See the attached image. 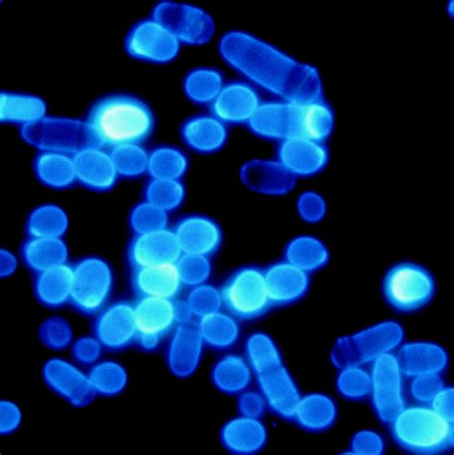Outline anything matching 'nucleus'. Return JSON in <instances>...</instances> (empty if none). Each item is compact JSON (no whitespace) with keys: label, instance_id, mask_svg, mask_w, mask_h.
I'll return each mask as SVG.
<instances>
[{"label":"nucleus","instance_id":"f704fd0d","mask_svg":"<svg viewBox=\"0 0 454 455\" xmlns=\"http://www.w3.org/2000/svg\"><path fill=\"white\" fill-rule=\"evenodd\" d=\"M238 322L229 313L219 311L199 318L197 324L207 347L215 350H227L235 347L240 339Z\"/></svg>","mask_w":454,"mask_h":455},{"label":"nucleus","instance_id":"c756f323","mask_svg":"<svg viewBox=\"0 0 454 455\" xmlns=\"http://www.w3.org/2000/svg\"><path fill=\"white\" fill-rule=\"evenodd\" d=\"M338 418L335 401L322 393L301 397L293 421L310 433H323L332 427Z\"/></svg>","mask_w":454,"mask_h":455},{"label":"nucleus","instance_id":"9b49d317","mask_svg":"<svg viewBox=\"0 0 454 455\" xmlns=\"http://www.w3.org/2000/svg\"><path fill=\"white\" fill-rule=\"evenodd\" d=\"M133 306L138 331L136 343L144 351H155L178 325L174 300L138 298Z\"/></svg>","mask_w":454,"mask_h":455},{"label":"nucleus","instance_id":"c03bdc74","mask_svg":"<svg viewBox=\"0 0 454 455\" xmlns=\"http://www.w3.org/2000/svg\"><path fill=\"white\" fill-rule=\"evenodd\" d=\"M339 395L347 400L360 401L370 395L371 375L363 366L340 368L337 378Z\"/></svg>","mask_w":454,"mask_h":455},{"label":"nucleus","instance_id":"5fc2aeb1","mask_svg":"<svg viewBox=\"0 0 454 455\" xmlns=\"http://www.w3.org/2000/svg\"><path fill=\"white\" fill-rule=\"evenodd\" d=\"M325 212V203L321 196L307 192L300 196L299 212L305 220L315 223L323 219Z\"/></svg>","mask_w":454,"mask_h":455},{"label":"nucleus","instance_id":"9d476101","mask_svg":"<svg viewBox=\"0 0 454 455\" xmlns=\"http://www.w3.org/2000/svg\"><path fill=\"white\" fill-rule=\"evenodd\" d=\"M180 45L176 36L152 17L134 24L124 43L125 51L131 58L157 65L174 60L179 53Z\"/></svg>","mask_w":454,"mask_h":455},{"label":"nucleus","instance_id":"6e6552de","mask_svg":"<svg viewBox=\"0 0 454 455\" xmlns=\"http://www.w3.org/2000/svg\"><path fill=\"white\" fill-rule=\"evenodd\" d=\"M370 398L378 419L385 425L407 407L403 374L397 356L388 353L372 363Z\"/></svg>","mask_w":454,"mask_h":455},{"label":"nucleus","instance_id":"f8f14e48","mask_svg":"<svg viewBox=\"0 0 454 455\" xmlns=\"http://www.w3.org/2000/svg\"><path fill=\"white\" fill-rule=\"evenodd\" d=\"M94 337L109 351H121L136 343L138 331L133 303L122 300L106 307L93 325Z\"/></svg>","mask_w":454,"mask_h":455},{"label":"nucleus","instance_id":"5701e85b","mask_svg":"<svg viewBox=\"0 0 454 455\" xmlns=\"http://www.w3.org/2000/svg\"><path fill=\"white\" fill-rule=\"evenodd\" d=\"M131 287L139 298L175 300L183 284L177 263H168L133 268Z\"/></svg>","mask_w":454,"mask_h":455},{"label":"nucleus","instance_id":"4c0bfd02","mask_svg":"<svg viewBox=\"0 0 454 455\" xmlns=\"http://www.w3.org/2000/svg\"><path fill=\"white\" fill-rule=\"evenodd\" d=\"M244 358L256 376L283 365L277 344L271 336L262 331L249 336L244 343Z\"/></svg>","mask_w":454,"mask_h":455},{"label":"nucleus","instance_id":"bb28decb","mask_svg":"<svg viewBox=\"0 0 454 455\" xmlns=\"http://www.w3.org/2000/svg\"><path fill=\"white\" fill-rule=\"evenodd\" d=\"M184 143L195 153L213 154L226 145L227 125L212 115H199L188 118L180 129Z\"/></svg>","mask_w":454,"mask_h":455},{"label":"nucleus","instance_id":"cd10ccee","mask_svg":"<svg viewBox=\"0 0 454 455\" xmlns=\"http://www.w3.org/2000/svg\"><path fill=\"white\" fill-rule=\"evenodd\" d=\"M34 171L44 186L55 190L68 189L77 182L73 154L43 150L36 156Z\"/></svg>","mask_w":454,"mask_h":455},{"label":"nucleus","instance_id":"2eb2a0df","mask_svg":"<svg viewBox=\"0 0 454 455\" xmlns=\"http://www.w3.org/2000/svg\"><path fill=\"white\" fill-rule=\"evenodd\" d=\"M261 103L252 84L236 81L225 84L210 108L211 115L226 125H248Z\"/></svg>","mask_w":454,"mask_h":455},{"label":"nucleus","instance_id":"37998d69","mask_svg":"<svg viewBox=\"0 0 454 455\" xmlns=\"http://www.w3.org/2000/svg\"><path fill=\"white\" fill-rule=\"evenodd\" d=\"M145 201L165 212L176 211L186 198V188L180 180L152 179L144 191Z\"/></svg>","mask_w":454,"mask_h":455},{"label":"nucleus","instance_id":"c9c22d12","mask_svg":"<svg viewBox=\"0 0 454 455\" xmlns=\"http://www.w3.org/2000/svg\"><path fill=\"white\" fill-rule=\"evenodd\" d=\"M285 260L313 274L323 268L330 260V252L323 242L314 236H299L292 239L285 249Z\"/></svg>","mask_w":454,"mask_h":455},{"label":"nucleus","instance_id":"ddd939ff","mask_svg":"<svg viewBox=\"0 0 454 455\" xmlns=\"http://www.w3.org/2000/svg\"><path fill=\"white\" fill-rule=\"evenodd\" d=\"M43 376L46 385L73 407H87L96 396L89 374H84L77 366L65 360L46 362Z\"/></svg>","mask_w":454,"mask_h":455},{"label":"nucleus","instance_id":"20e7f679","mask_svg":"<svg viewBox=\"0 0 454 455\" xmlns=\"http://www.w3.org/2000/svg\"><path fill=\"white\" fill-rule=\"evenodd\" d=\"M436 291L434 275L426 267L410 261L392 266L382 284L386 302L400 314H413L426 308L434 299Z\"/></svg>","mask_w":454,"mask_h":455},{"label":"nucleus","instance_id":"58836bf2","mask_svg":"<svg viewBox=\"0 0 454 455\" xmlns=\"http://www.w3.org/2000/svg\"><path fill=\"white\" fill-rule=\"evenodd\" d=\"M68 228V214L63 208L52 204L36 207L27 221L28 235L34 238H61Z\"/></svg>","mask_w":454,"mask_h":455},{"label":"nucleus","instance_id":"412c9836","mask_svg":"<svg viewBox=\"0 0 454 455\" xmlns=\"http://www.w3.org/2000/svg\"><path fill=\"white\" fill-rule=\"evenodd\" d=\"M269 301L273 307H285L301 300L311 286L310 275L285 261L264 269Z\"/></svg>","mask_w":454,"mask_h":455},{"label":"nucleus","instance_id":"f3484780","mask_svg":"<svg viewBox=\"0 0 454 455\" xmlns=\"http://www.w3.org/2000/svg\"><path fill=\"white\" fill-rule=\"evenodd\" d=\"M204 342L197 323L179 324L169 341L166 354L168 367L179 378H188L197 371Z\"/></svg>","mask_w":454,"mask_h":455},{"label":"nucleus","instance_id":"09e8293b","mask_svg":"<svg viewBox=\"0 0 454 455\" xmlns=\"http://www.w3.org/2000/svg\"><path fill=\"white\" fill-rule=\"evenodd\" d=\"M39 336L49 349H66L72 341L73 331L65 318L53 316L46 319L40 328Z\"/></svg>","mask_w":454,"mask_h":455},{"label":"nucleus","instance_id":"473e14b6","mask_svg":"<svg viewBox=\"0 0 454 455\" xmlns=\"http://www.w3.org/2000/svg\"><path fill=\"white\" fill-rule=\"evenodd\" d=\"M24 264L36 274L67 264L68 250L61 238H34L24 242L21 247Z\"/></svg>","mask_w":454,"mask_h":455},{"label":"nucleus","instance_id":"2f4dec72","mask_svg":"<svg viewBox=\"0 0 454 455\" xmlns=\"http://www.w3.org/2000/svg\"><path fill=\"white\" fill-rule=\"evenodd\" d=\"M242 177L250 188L274 195L289 192L296 180L277 161L250 163L243 169Z\"/></svg>","mask_w":454,"mask_h":455},{"label":"nucleus","instance_id":"a211bd4d","mask_svg":"<svg viewBox=\"0 0 454 455\" xmlns=\"http://www.w3.org/2000/svg\"><path fill=\"white\" fill-rule=\"evenodd\" d=\"M256 377L267 408L285 420H293L302 396L287 367L283 364Z\"/></svg>","mask_w":454,"mask_h":455},{"label":"nucleus","instance_id":"603ef678","mask_svg":"<svg viewBox=\"0 0 454 455\" xmlns=\"http://www.w3.org/2000/svg\"><path fill=\"white\" fill-rule=\"evenodd\" d=\"M103 346L95 337H83L73 344L72 355L83 365H92L100 359Z\"/></svg>","mask_w":454,"mask_h":455},{"label":"nucleus","instance_id":"bf43d9fd","mask_svg":"<svg viewBox=\"0 0 454 455\" xmlns=\"http://www.w3.org/2000/svg\"><path fill=\"white\" fill-rule=\"evenodd\" d=\"M18 263L16 257L8 251H2V277H7L15 273Z\"/></svg>","mask_w":454,"mask_h":455},{"label":"nucleus","instance_id":"0eeeda50","mask_svg":"<svg viewBox=\"0 0 454 455\" xmlns=\"http://www.w3.org/2000/svg\"><path fill=\"white\" fill-rule=\"evenodd\" d=\"M114 288L112 267L102 258H83L73 266L70 303L85 315L100 314L106 308Z\"/></svg>","mask_w":454,"mask_h":455},{"label":"nucleus","instance_id":"49530a36","mask_svg":"<svg viewBox=\"0 0 454 455\" xmlns=\"http://www.w3.org/2000/svg\"><path fill=\"white\" fill-rule=\"evenodd\" d=\"M183 286L194 288L205 284L212 272L210 257L182 253L177 261Z\"/></svg>","mask_w":454,"mask_h":455},{"label":"nucleus","instance_id":"c85d7f7f","mask_svg":"<svg viewBox=\"0 0 454 455\" xmlns=\"http://www.w3.org/2000/svg\"><path fill=\"white\" fill-rule=\"evenodd\" d=\"M47 107L41 97L12 92L0 93V120L28 127L44 119Z\"/></svg>","mask_w":454,"mask_h":455},{"label":"nucleus","instance_id":"39448f33","mask_svg":"<svg viewBox=\"0 0 454 455\" xmlns=\"http://www.w3.org/2000/svg\"><path fill=\"white\" fill-rule=\"evenodd\" d=\"M403 338L404 331L399 323H380L354 335L340 338L335 343L331 360L339 369L372 363L379 356L398 349Z\"/></svg>","mask_w":454,"mask_h":455},{"label":"nucleus","instance_id":"aec40b11","mask_svg":"<svg viewBox=\"0 0 454 455\" xmlns=\"http://www.w3.org/2000/svg\"><path fill=\"white\" fill-rule=\"evenodd\" d=\"M77 182L95 192L112 190L118 173L109 151L95 146H84L73 154Z\"/></svg>","mask_w":454,"mask_h":455},{"label":"nucleus","instance_id":"dca6fc26","mask_svg":"<svg viewBox=\"0 0 454 455\" xmlns=\"http://www.w3.org/2000/svg\"><path fill=\"white\" fill-rule=\"evenodd\" d=\"M181 254L174 231L168 228L136 235L128 248V260L132 269L177 263Z\"/></svg>","mask_w":454,"mask_h":455},{"label":"nucleus","instance_id":"3c124183","mask_svg":"<svg viewBox=\"0 0 454 455\" xmlns=\"http://www.w3.org/2000/svg\"><path fill=\"white\" fill-rule=\"evenodd\" d=\"M386 450L385 441L372 430H362L351 440V453L360 455H379Z\"/></svg>","mask_w":454,"mask_h":455},{"label":"nucleus","instance_id":"f257e3e1","mask_svg":"<svg viewBox=\"0 0 454 455\" xmlns=\"http://www.w3.org/2000/svg\"><path fill=\"white\" fill-rule=\"evenodd\" d=\"M219 49L227 65L280 100L302 103L323 97L316 68L251 34L230 31Z\"/></svg>","mask_w":454,"mask_h":455},{"label":"nucleus","instance_id":"79ce46f5","mask_svg":"<svg viewBox=\"0 0 454 455\" xmlns=\"http://www.w3.org/2000/svg\"><path fill=\"white\" fill-rule=\"evenodd\" d=\"M119 177L134 179L148 173L149 153L140 144H128L109 151Z\"/></svg>","mask_w":454,"mask_h":455},{"label":"nucleus","instance_id":"4468645a","mask_svg":"<svg viewBox=\"0 0 454 455\" xmlns=\"http://www.w3.org/2000/svg\"><path fill=\"white\" fill-rule=\"evenodd\" d=\"M329 157L325 143L292 137L279 142L276 161L294 178L312 177L327 166Z\"/></svg>","mask_w":454,"mask_h":455},{"label":"nucleus","instance_id":"4be33fe9","mask_svg":"<svg viewBox=\"0 0 454 455\" xmlns=\"http://www.w3.org/2000/svg\"><path fill=\"white\" fill-rule=\"evenodd\" d=\"M404 377L412 379L423 375H442L449 366L450 356L440 344L415 341L402 344L396 355Z\"/></svg>","mask_w":454,"mask_h":455},{"label":"nucleus","instance_id":"f03ea898","mask_svg":"<svg viewBox=\"0 0 454 455\" xmlns=\"http://www.w3.org/2000/svg\"><path fill=\"white\" fill-rule=\"evenodd\" d=\"M83 124L88 146L110 151L148 140L155 131V118L149 105L139 98L114 93L96 100Z\"/></svg>","mask_w":454,"mask_h":455},{"label":"nucleus","instance_id":"4d7b16f0","mask_svg":"<svg viewBox=\"0 0 454 455\" xmlns=\"http://www.w3.org/2000/svg\"><path fill=\"white\" fill-rule=\"evenodd\" d=\"M453 399H454V389L452 387H444L443 389L438 392V395L429 403L434 411H436L445 419L453 423L454 422V411H453Z\"/></svg>","mask_w":454,"mask_h":455},{"label":"nucleus","instance_id":"393cba45","mask_svg":"<svg viewBox=\"0 0 454 455\" xmlns=\"http://www.w3.org/2000/svg\"><path fill=\"white\" fill-rule=\"evenodd\" d=\"M335 112L323 97L294 103V137L325 143L335 128Z\"/></svg>","mask_w":454,"mask_h":455},{"label":"nucleus","instance_id":"e433bc0d","mask_svg":"<svg viewBox=\"0 0 454 455\" xmlns=\"http://www.w3.org/2000/svg\"><path fill=\"white\" fill-rule=\"evenodd\" d=\"M225 85L222 72L213 68H198L189 71L182 88L188 100L197 105H211Z\"/></svg>","mask_w":454,"mask_h":455},{"label":"nucleus","instance_id":"a19ab883","mask_svg":"<svg viewBox=\"0 0 454 455\" xmlns=\"http://www.w3.org/2000/svg\"><path fill=\"white\" fill-rule=\"evenodd\" d=\"M89 377L96 395L107 397L120 395L128 384L126 369L112 361L94 364Z\"/></svg>","mask_w":454,"mask_h":455},{"label":"nucleus","instance_id":"6ab92c4d","mask_svg":"<svg viewBox=\"0 0 454 455\" xmlns=\"http://www.w3.org/2000/svg\"><path fill=\"white\" fill-rule=\"evenodd\" d=\"M182 253L211 257L223 243V231L216 220L203 215L181 218L173 229Z\"/></svg>","mask_w":454,"mask_h":455},{"label":"nucleus","instance_id":"b1692460","mask_svg":"<svg viewBox=\"0 0 454 455\" xmlns=\"http://www.w3.org/2000/svg\"><path fill=\"white\" fill-rule=\"evenodd\" d=\"M257 137L282 141L294 137V103L284 100L262 102L248 123Z\"/></svg>","mask_w":454,"mask_h":455},{"label":"nucleus","instance_id":"a878e982","mask_svg":"<svg viewBox=\"0 0 454 455\" xmlns=\"http://www.w3.org/2000/svg\"><path fill=\"white\" fill-rule=\"evenodd\" d=\"M219 438L223 446L232 453L254 454L265 448L267 430L261 419L241 415L223 426Z\"/></svg>","mask_w":454,"mask_h":455},{"label":"nucleus","instance_id":"8fccbe9b","mask_svg":"<svg viewBox=\"0 0 454 455\" xmlns=\"http://www.w3.org/2000/svg\"><path fill=\"white\" fill-rule=\"evenodd\" d=\"M445 387L442 375H423L411 379L410 395L418 404H429Z\"/></svg>","mask_w":454,"mask_h":455},{"label":"nucleus","instance_id":"a18cd8bd","mask_svg":"<svg viewBox=\"0 0 454 455\" xmlns=\"http://www.w3.org/2000/svg\"><path fill=\"white\" fill-rule=\"evenodd\" d=\"M129 223L136 235H144L167 228L168 215L163 209L145 201L132 208Z\"/></svg>","mask_w":454,"mask_h":455},{"label":"nucleus","instance_id":"ea45409f","mask_svg":"<svg viewBox=\"0 0 454 455\" xmlns=\"http://www.w3.org/2000/svg\"><path fill=\"white\" fill-rule=\"evenodd\" d=\"M188 157L176 147L161 146L149 154L152 179L179 180L188 170Z\"/></svg>","mask_w":454,"mask_h":455},{"label":"nucleus","instance_id":"72a5a7b5","mask_svg":"<svg viewBox=\"0 0 454 455\" xmlns=\"http://www.w3.org/2000/svg\"><path fill=\"white\" fill-rule=\"evenodd\" d=\"M253 374L244 356L228 354L216 363L211 376L218 390L227 395H238L249 388Z\"/></svg>","mask_w":454,"mask_h":455},{"label":"nucleus","instance_id":"864d4df0","mask_svg":"<svg viewBox=\"0 0 454 455\" xmlns=\"http://www.w3.org/2000/svg\"><path fill=\"white\" fill-rule=\"evenodd\" d=\"M267 405L261 392L244 390L238 399V411L242 416L261 419Z\"/></svg>","mask_w":454,"mask_h":455},{"label":"nucleus","instance_id":"13d9d810","mask_svg":"<svg viewBox=\"0 0 454 455\" xmlns=\"http://www.w3.org/2000/svg\"><path fill=\"white\" fill-rule=\"evenodd\" d=\"M177 323L184 324L193 321L195 317L187 300H174Z\"/></svg>","mask_w":454,"mask_h":455},{"label":"nucleus","instance_id":"7ed1b4c3","mask_svg":"<svg viewBox=\"0 0 454 455\" xmlns=\"http://www.w3.org/2000/svg\"><path fill=\"white\" fill-rule=\"evenodd\" d=\"M395 444L414 454H441L452 449L454 425L428 404L404 408L390 424Z\"/></svg>","mask_w":454,"mask_h":455},{"label":"nucleus","instance_id":"7c9ffc66","mask_svg":"<svg viewBox=\"0 0 454 455\" xmlns=\"http://www.w3.org/2000/svg\"><path fill=\"white\" fill-rule=\"evenodd\" d=\"M73 283V267L60 265L36 274L35 294L48 308H60L70 302Z\"/></svg>","mask_w":454,"mask_h":455},{"label":"nucleus","instance_id":"6e6d98bb","mask_svg":"<svg viewBox=\"0 0 454 455\" xmlns=\"http://www.w3.org/2000/svg\"><path fill=\"white\" fill-rule=\"evenodd\" d=\"M21 423V412L18 405L9 401L0 403V434L14 433Z\"/></svg>","mask_w":454,"mask_h":455},{"label":"nucleus","instance_id":"1a4fd4ad","mask_svg":"<svg viewBox=\"0 0 454 455\" xmlns=\"http://www.w3.org/2000/svg\"><path fill=\"white\" fill-rule=\"evenodd\" d=\"M152 18L187 45L205 44L215 33L213 18L199 6L162 2L154 7Z\"/></svg>","mask_w":454,"mask_h":455},{"label":"nucleus","instance_id":"423d86ee","mask_svg":"<svg viewBox=\"0 0 454 455\" xmlns=\"http://www.w3.org/2000/svg\"><path fill=\"white\" fill-rule=\"evenodd\" d=\"M223 307L239 322H253L273 308L269 301L264 269L244 266L235 270L219 289Z\"/></svg>","mask_w":454,"mask_h":455},{"label":"nucleus","instance_id":"de8ad7c7","mask_svg":"<svg viewBox=\"0 0 454 455\" xmlns=\"http://www.w3.org/2000/svg\"><path fill=\"white\" fill-rule=\"evenodd\" d=\"M187 301L195 317L201 318L223 308L222 295L214 286L203 284L192 288Z\"/></svg>","mask_w":454,"mask_h":455}]
</instances>
